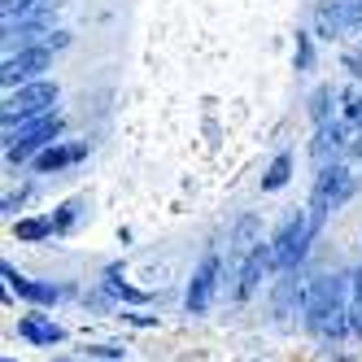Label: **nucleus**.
<instances>
[{
	"instance_id": "f257e3e1",
	"label": "nucleus",
	"mask_w": 362,
	"mask_h": 362,
	"mask_svg": "<svg viewBox=\"0 0 362 362\" xmlns=\"http://www.w3.org/2000/svg\"><path fill=\"white\" fill-rule=\"evenodd\" d=\"M349 293L354 275H315L305 288V323L319 336H345L349 327Z\"/></svg>"
},
{
	"instance_id": "f03ea898",
	"label": "nucleus",
	"mask_w": 362,
	"mask_h": 362,
	"mask_svg": "<svg viewBox=\"0 0 362 362\" xmlns=\"http://www.w3.org/2000/svg\"><path fill=\"white\" fill-rule=\"evenodd\" d=\"M354 188H358V175H349L345 166H323L319 170V179H315V192H310V231H323V218L332 214V210H341V205L354 197Z\"/></svg>"
},
{
	"instance_id": "7ed1b4c3",
	"label": "nucleus",
	"mask_w": 362,
	"mask_h": 362,
	"mask_svg": "<svg viewBox=\"0 0 362 362\" xmlns=\"http://www.w3.org/2000/svg\"><path fill=\"white\" fill-rule=\"evenodd\" d=\"M57 83L53 79H35V83H27V88H18L13 96H9V105H5V132H13V122L18 127H27V122H35V118H48L53 114V105H57Z\"/></svg>"
},
{
	"instance_id": "20e7f679",
	"label": "nucleus",
	"mask_w": 362,
	"mask_h": 362,
	"mask_svg": "<svg viewBox=\"0 0 362 362\" xmlns=\"http://www.w3.org/2000/svg\"><path fill=\"white\" fill-rule=\"evenodd\" d=\"M57 136H62V118H35V122H27V127H18V136H5L9 144H5V158L18 166V162H31L35 153H44V148H53L57 144Z\"/></svg>"
},
{
	"instance_id": "39448f33",
	"label": "nucleus",
	"mask_w": 362,
	"mask_h": 362,
	"mask_svg": "<svg viewBox=\"0 0 362 362\" xmlns=\"http://www.w3.org/2000/svg\"><path fill=\"white\" fill-rule=\"evenodd\" d=\"M310 214H293L288 223L279 227V236L271 240V249H275V267L279 271H293V267H301L305 262V245H310Z\"/></svg>"
},
{
	"instance_id": "423d86ee",
	"label": "nucleus",
	"mask_w": 362,
	"mask_h": 362,
	"mask_svg": "<svg viewBox=\"0 0 362 362\" xmlns=\"http://www.w3.org/2000/svg\"><path fill=\"white\" fill-rule=\"evenodd\" d=\"M48 66H53V48H44V44L18 48V57H5L0 83H5V88H27V83H35V74L48 70Z\"/></svg>"
},
{
	"instance_id": "0eeeda50",
	"label": "nucleus",
	"mask_w": 362,
	"mask_h": 362,
	"mask_svg": "<svg viewBox=\"0 0 362 362\" xmlns=\"http://www.w3.org/2000/svg\"><path fill=\"white\" fill-rule=\"evenodd\" d=\"M214 288H218V257L210 253L205 262L197 267V275H192V284H188V315H205L210 310V301H214Z\"/></svg>"
},
{
	"instance_id": "6e6552de",
	"label": "nucleus",
	"mask_w": 362,
	"mask_h": 362,
	"mask_svg": "<svg viewBox=\"0 0 362 362\" xmlns=\"http://www.w3.org/2000/svg\"><path fill=\"white\" fill-rule=\"evenodd\" d=\"M275 267V249L271 245H257L249 257H245V267H240V284H236V297H253L257 293V284H262V275Z\"/></svg>"
},
{
	"instance_id": "1a4fd4ad",
	"label": "nucleus",
	"mask_w": 362,
	"mask_h": 362,
	"mask_svg": "<svg viewBox=\"0 0 362 362\" xmlns=\"http://www.w3.org/2000/svg\"><path fill=\"white\" fill-rule=\"evenodd\" d=\"M271 301H275V315H279V319H293V315H297V305L305 301V288H301V275H297V267H293V271H279Z\"/></svg>"
},
{
	"instance_id": "9d476101",
	"label": "nucleus",
	"mask_w": 362,
	"mask_h": 362,
	"mask_svg": "<svg viewBox=\"0 0 362 362\" xmlns=\"http://www.w3.org/2000/svg\"><path fill=\"white\" fill-rule=\"evenodd\" d=\"M0 275H5V284H9V288H13L18 297H27L31 305H53V301H57V288H53V284H40V279H27V275H18L9 262L0 267Z\"/></svg>"
},
{
	"instance_id": "9b49d317",
	"label": "nucleus",
	"mask_w": 362,
	"mask_h": 362,
	"mask_svg": "<svg viewBox=\"0 0 362 362\" xmlns=\"http://www.w3.org/2000/svg\"><path fill=\"white\" fill-rule=\"evenodd\" d=\"M79 158H88V144H53V148H44L40 158H35V170L40 175H53V170L79 162Z\"/></svg>"
},
{
	"instance_id": "f8f14e48",
	"label": "nucleus",
	"mask_w": 362,
	"mask_h": 362,
	"mask_svg": "<svg viewBox=\"0 0 362 362\" xmlns=\"http://www.w3.org/2000/svg\"><path fill=\"white\" fill-rule=\"evenodd\" d=\"M345 148V136H341V122H327V127H319L315 132V144H310V153H315V162H319V170L336 158V153Z\"/></svg>"
},
{
	"instance_id": "ddd939ff",
	"label": "nucleus",
	"mask_w": 362,
	"mask_h": 362,
	"mask_svg": "<svg viewBox=\"0 0 362 362\" xmlns=\"http://www.w3.org/2000/svg\"><path fill=\"white\" fill-rule=\"evenodd\" d=\"M18 332L27 336L31 345H57L62 336H66V332H62V327H57L53 319H44V315H27V319L18 323Z\"/></svg>"
},
{
	"instance_id": "4468645a",
	"label": "nucleus",
	"mask_w": 362,
	"mask_h": 362,
	"mask_svg": "<svg viewBox=\"0 0 362 362\" xmlns=\"http://www.w3.org/2000/svg\"><path fill=\"white\" fill-rule=\"evenodd\" d=\"M57 9V0H5V22H27V18H48Z\"/></svg>"
},
{
	"instance_id": "2eb2a0df",
	"label": "nucleus",
	"mask_w": 362,
	"mask_h": 362,
	"mask_svg": "<svg viewBox=\"0 0 362 362\" xmlns=\"http://www.w3.org/2000/svg\"><path fill=\"white\" fill-rule=\"evenodd\" d=\"M257 231H262L257 214H245V218L236 223V231H231V245H236V253H240V257H249L257 245H262V240H257Z\"/></svg>"
},
{
	"instance_id": "dca6fc26",
	"label": "nucleus",
	"mask_w": 362,
	"mask_h": 362,
	"mask_svg": "<svg viewBox=\"0 0 362 362\" xmlns=\"http://www.w3.org/2000/svg\"><path fill=\"white\" fill-rule=\"evenodd\" d=\"M53 231H57L53 218H22V223L13 227V236H18V240H27V245H35V240H48Z\"/></svg>"
},
{
	"instance_id": "f3484780",
	"label": "nucleus",
	"mask_w": 362,
	"mask_h": 362,
	"mask_svg": "<svg viewBox=\"0 0 362 362\" xmlns=\"http://www.w3.org/2000/svg\"><path fill=\"white\" fill-rule=\"evenodd\" d=\"M319 31H323L327 40H336V35H349V27H345V9H341V0H336V5H323V9H319Z\"/></svg>"
},
{
	"instance_id": "a211bd4d",
	"label": "nucleus",
	"mask_w": 362,
	"mask_h": 362,
	"mask_svg": "<svg viewBox=\"0 0 362 362\" xmlns=\"http://www.w3.org/2000/svg\"><path fill=\"white\" fill-rule=\"evenodd\" d=\"M288 179H293V158H288V153H279V158L271 162V170L262 175V192H279Z\"/></svg>"
},
{
	"instance_id": "6ab92c4d",
	"label": "nucleus",
	"mask_w": 362,
	"mask_h": 362,
	"mask_svg": "<svg viewBox=\"0 0 362 362\" xmlns=\"http://www.w3.org/2000/svg\"><path fill=\"white\" fill-rule=\"evenodd\" d=\"M332 100H336V88H315V96H310V118L319 127H327L332 118Z\"/></svg>"
},
{
	"instance_id": "aec40b11",
	"label": "nucleus",
	"mask_w": 362,
	"mask_h": 362,
	"mask_svg": "<svg viewBox=\"0 0 362 362\" xmlns=\"http://www.w3.org/2000/svg\"><path fill=\"white\" fill-rule=\"evenodd\" d=\"M349 327L362 336V271H354V293H349Z\"/></svg>"
},
{
	"instance_id": "412c9836",
	"label": "nucleus",
	"mask_w": 362,
	"mask_h": 362,
	"mask_svg": "<svg viewBox=\"0 0 362 362\" xmlns=\"http://www.w3.org/2000/svg\"><path fill=\"white\" fill-rule=\"evenodd\" d=\"M105 288H110L114 297H122V301H144V293H140V288H132V284H122V279H118V271H110V275H105Z\"/></svg>"
},
{
	"instance_id": "4be33fe9",
	"label": "nucleus",
	"mask_w": 362,
	"mask_h": 362,
	"mask_svg": "<svg viewBox=\"0 0 362 362\" xmlns=\"http://www.w3.org/2000/svg\"><path fill=\"white\" fill-rule=\"evenodd\" d=\"M79 214H83V201H66V205H62V214L53 218V223H57V231H70L74 223H79Z\"/></svg>"
},
{
	"instance_id": "5701e85b",
	"label": "nucleus",
	"mask_w": 362,
	"mask_h": 362,
	"mask_svg": "<svg viewBox=\"0 0 362 362\" xmlns=\"http://www.w3.org/2000/svg\"><path fill=\"white\" fill-rule=\"evenodd\" d=\"M315 66V44H310L305 31H297V70H310Z\"/></svg>"
},
{
	"instance_id": "b1692460",
	"label": "nucleus",
	"mask_w": 362,
	"mask_h": 362,
	"mask_svg": "<svg viewBox=\"0 0 362 362\" xmlns=\"http://www.w3.org/2000/svg\"><path fill=\"white\" fill-rule=\"evenodd\" d=\"M40 44H44V48H53V53H57V48H66V44H70V35H66V31H53V35H44Z\"/></svg>"
},
{
	"instance_id": "393cba45",
	"label": "nucleus",
	"mask_w": 362,
	"mask_h": 362,
	"mask_svg": "<svg viewBox=\"0 0 362 362\" xmlns=\"http://www.w3.org/2000/svg\"><path fill=\"white\" fill-rule=\"evenodd\" d=\"M345 70L354 74V79H362V53H345Z\"/></svg>"
},
{
	"instance_id": "a878e982",
	"label": "nucleus",
	"mask_w": 362,
	"mask_h": 362,
	"mask_svg": "<svg viewBox=\"0 0 362 362\" xmlns=\"http://www.w3.org/2000/svg\"><path fill=\"white\" fill-rule=\"evenodd\" d=\"M349 118H354V122L362 127V100H354V105H349Z\"/></svg>"
},
{
	"instance_id": "bb28decb",
	"label": "nucleus",
	"mask_w": 362,
	"mask_h": 362,
	"mask_svg": "<svg viewBox=\"0 0 362 362\" xmlns=\"http://www.w3.org/2000/svg\"><path fill=\"white\" fill-rule=\"evenodd\" d=\"M354 153H358V158H362V136H358V144H354Z\"/></svg>"
}]
</instances>
